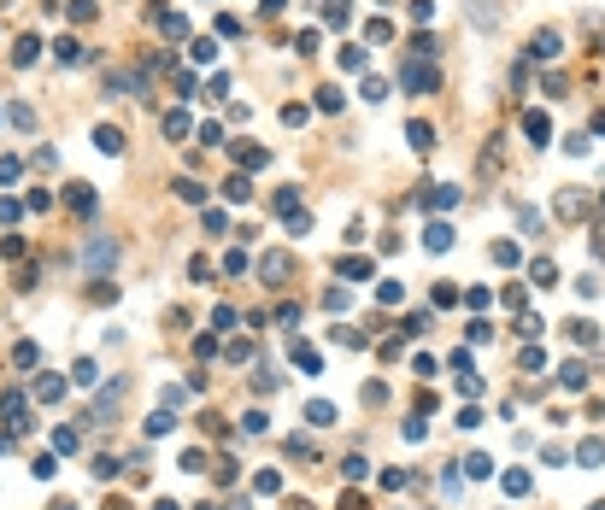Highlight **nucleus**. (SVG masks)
<instances>
[{
	"instance_id": "6e6552de",
	"label": "nucleus",
	"mask_w": 605,
	"mask_h": 510,
	"mask_svg": "<svg viewBox=\"0 0 605 510\" xmlns=\"http://www.w3.org/2000/svg\"><path fill=\"white\" fill-rule=\"evenodd\" d=\"M576 464L582 469H599L605 464V440H582V446H576Z\"/></svg>"
},
{
	"instance_id": "5701e85b",
	"label": "nucleus",
	"mask_w": 605,
	"mask_h": 510,
	"mask_svg": "<svg viewBox=\"0 0 605 510\" xmlns=\"http://www.w3.org/2000/svg\"><path fill=\"white\" fill-rule=\"evenodd\" d=\"M36 399H47V405L65 399V382H59V375H41V382H36Z\"/></svg>"
},
{
	"instance_id": "3c124183",
	"label": "nucleus",
	"mask_w": 605,
	"mask_h": 510,
	"mask_svg": "<svg viewBox=\"0 0 605 510\" xmlns=\"http://www.w3.org/2000/svg\"><path fill=\"white\" fill-rule=\"evenodd\" d=\"M341 510H365V499H358V492H347V499H341Z\"/></svg>"
},
{
	"instance_id": "39448f33",
	"label": "nucleus",
	"mask_w": 605,
	"mask_h": 510,
	"mask_svg": "<svg viewBox=\"0 0 605 510\" xmlns=\"http://www.w3.org/2000/svg\"><path fill=\"white\" fill-rule=\"evenodd\" d=\"M335 276H347V282H365V276H376V264H370V258H341V264H335Z\"/></svg>"
},
{
	"instance_id": "a18cd8bd",
	"label": "nucleus",
	"mask_w": 605,
	"mask_h": 510,
	"mask_svg": "<svg viewBox=\"0 0 605 510\" xmlns=\"http://www.w3.org/2000/svg\"><path fill=\"white\" fill-rule=\"evenodd\" d=\"M253 487H259V492H276V487H282V475H276V469H259Z\"/></svg>"
},
{
	"instance_id": "a211bd4d",
	"label": "nucleus",
	"mask_w": 605,
	"mask_h": 510,
	"mask_svg": "<svg viewBox=\"0 0 605 510\" xmlns=\"http://www.w3.org/2000/svg\"><path fill=\"white\" fill-rule=\"evenodd\" d=\"M235 159L247 164V170H259V164H271V153H265V147H253V141H241V147H235Z\"/></svg>"
},
{
	"instance_id": "ea45409f",
	"label": "nucleus",
	"mask_w": 605,
	"mask_h": 510,
	"mask_svg": "<svg viewBox=\"0 0 605 510\" xmlns=\"http://www.w3.org/2000/svg\"><path fill=\"white\" fill-rule=\"evenodd\" d=\"M517 364H523V370H541L547 358H541V347H523V352H517Z\"/></svg>"
},
{
	"instance_id": "7ed1b4c3",
	"label": "nucleus",
	"mask_w": 605,
	"mask_h": 510,
	"mask_svg": "<svg viewBox=\"0 0 605 510\" xmlns=\"http://www.w3.org/2000/svg\"><path fill=\"white\" fill-rule=\"evenodd\" d=\"M118 399H124V382H112V387L100 393V399L89 405V417H94V422H112V417H118Z\"/></svg>"
},
{
	"instance_id": "0eeeda50",
	"label": "nucleus",
	"mask_w": 605,
	"mask_h": 510,
	"mask_svg": "<svg viewBox=\"0 0 605 510\" xmlns=\"http://www.w3.org/2000/svg\"><path fill=\"white\" fill-rule=\"evenodd\" d=\"M405 141H412V153H435V129L429 123H405Z\"/></svg>"
},
{
	"instance_id": "8fccbe9b",
	"label": "nucleus",
	"mask_w": 605,
	"mask_h": 510,
	"mask_svg": "<svg viewBox=\"0 0 605 510\" xmlns=\"http://www.w3.org/2000/svg\"><path fill=\"white\" fill-rule=\"evenodd\" d=\"M18 217H24V206H18V200H0V223H18Z\"/></svg>"
},
{
	"instance_id": "423d86ee",
	"label": "nucleus",
	"mask_w": 605,
	"mask_h": 510,
	"mask_svg": "<svg viewBox=\"0 0 605 510\" xmlns=\"http://www.w3.org/2000/svg\"><path fill=\"white\" fill-rule=\"evenodd\" d=\"M559 47H564V36H559V29H541L529 53H535V59H559Z\"/></svg>"
},
{
	"instance_id": "864d4df0",
	"label": "nucleus",
	"mask_w": 605,
	"mask_h": 510,
	"mask_svg": "<svg viewBox=\"0 0 605 510\" xmlns=\"http://www.w3.org/2000/svg\"><path fill=\"white\" fill-rule=\"evenodd\" d=\"M276 6H288V0H265V12H276Z\"/></svg>"
},
{
	"instance_id": "bb28decb",
	"label": "nucleus",
	"mask_w": 605,
	"mask_h": 510,
	"mask_svg": "<svg viewBox=\"0 0 605 510\" xmlns=\"http://www.w3.org/2000/svg\"><path fill=\"white\" fill-rule=\"evenodd\" d=\"M176 469H183V475H200V469H206V452H194V446H188L183 457H176Z\"/></svg>"
},
{
	"instance_id": "b1692460",
	"label": "nucleus",
	"mask_w": 605,
	"mask_h": 510,
	"mask_svg": "<svg viewBox=\"0 0 605 510\" xmlns=\"http://www.w3.org/2000/svg\"><path fill=\"white\" fill-rule=\"evenodd\" d=\"M523 129H529V141H547V112H523Z\"/></svg>"
},
{
	"instance_id": "473e14b6",
	"label": "nucleus",
	"mask_w": 605,
	"mask_h": 510,
	"mask_svg": "<svg viewBox=\"0 0 605 510\" xmlns=\"http://www.w3.org/2000/svg\"><path fill=\"white\" fill-rule=\"evenodd\" d=\"M453 200H459V188H453V182H441V188H429V206L441 211V206H453Z\"/></svg>"
},
{
	"instance_id": "f704fd0d",
	"label": "nucleus",
	"mask_w": 605,
	"mask_h": 510,
	"mask_svg": "<svg viewBox=\"0 0 605 510\" xmlns=\"http://www.w3.org/2000/svg\"><path fill=\"white\" fill-rule=\"evenodd\" d=\"M429 323H435V317H429V311H412V317H405L400 328H405V335H423V328H429Z\"/></svg>"
},
{
	"instance_id": "49530a36",
	"label": "nucleus",
	"mask_w": 605,
	"mask_h": 510,
	"mask_svg": "<svg viewBox=\"0 0 605 510\" xmlns=\"http://www.w3.org/2000/svg\"><path fill=\"white\" fill-rule=\"evenodd\" d=\"M318 112H341V94L335 88H318Z\"/></svg>"
},
{
	"instance_id": "c9c22d12",
	"label": "nucleus",
	"mask_w": 605,
	"mask_h": 510,
	"mask_svg": "<svg viewBox=\"0 0 605 510\" xmlns=\"http://www.w3.org/2000/svg\"><path fill=\"white\" fill-rule=\"evenodd\" d=\"M505 492H512V499H523V492H529V475L512 469V475H505Z\"/></svg>"
},
{
	"instance_id": "ddd939ff",
	"label": "nucleus",
	"mask_w": 605,
	"mask_h": 510,
	"mask_svg": "<svg viewBox=\"0 0 605 510\" xmlns=\"http://www.w3.org/2000/svg\"><path fill=\"white\" fill-rule=\"evenodd\" d=\"M559 217H587V200H582L576 188H564V194H559Z\"/></svg>"
},
{
	"instance_id": "de8ad7c7",
	"label": "nucleus",
	"mask_w": 605,
	"mask_h": 510,
	"mask_svg": "<svg viewBox=\"0 0 605 510\" xmlns=\"http://www.w3.org/2000/svg\"><path fill=\"white\" fill-rule=\"evenodd\" d=\"M53 446L59 452H77V429H53Z\"/></svg>"
},
{
	"instance_id": "79ce46f5",
	"label": "nucleus",
	"mask_w": 605,
	"mask_h": 510,
	"mask_svg": "<svg viewBox=\"0 0 605 510\" xmlns=\"http://www.w3.org/2000/svg\"><path fill=\"white\" fill-rule=\"evenodd\" d=\"M253 358V340H230V364H247Z\"/></svg>"
},
{
	"instance_id": "c756f323",
	"label": "nucleus",
	"mask_w": 605,
	"mask_h": 510,
	"mask_svg": "<svg viewBox=\"0 0 605 510\" xmlns=\"http://www.w3.org/2000/svg\"><path fill=\"white\" fill-rule=\"evenodd\" d=\"M176 200H188V206H200V200H206V188H200V182H188V176H183V182H176Z\"/></svg>"
},
{
	"instance_id": "6ab92c4d",
	"label": "nucleus",
	"mask_w": 605,
	"mask_h": 510,
	"mask_svg": "<svg viewBox=\"0 0 605 510\" xmlns=\"http://www.w3.org/2000/svg\"><path fill=\"white\" fill-rule=\"evenodd\" d=\"M12 59H18V65H36V59H41V41H36V36H18V47H12Z\"/></svg>"
},
{
	"instance_id": "dca6fc26",
	"label": "nucleus",
	"mask_w": 605,
	"mask_h": 510,
	"mask_svg": "<svg viewBox=\"0 0 605 510\" xmlns=\"http://www.w3.org/2000/svg\"><path fill=\"white\" fill-rule=\"evenodd\" d=\"M529 276H535V288H552V282H559V264H552V258H535Z\"/></svg>"
},
{
	"instance_id": "4468645a",
	"label": "nucleus",
	"mask_w": 605,
	"mask_h": 510,
	"mask_svg": "<svg viewBox=\"0 0 605 510\" xmlns=\"http://www.w3.org/2000/svg\"><path fill=\"white\" fill-rule=\"evenodd\" d=\"M94 206H100V200H94V188H89V182H77V188H71V211H77V217H89Z\"/></svg>"
},
{
	"instance_id": "20e7f679",
	"label": "nucleus",
	"mask_w": 605,
	"mask_h": 510,
	"mask_svg": "<svg viewBox=\"0 0 605 510\" xmlns=\"http://www.w3.org/2000/svg\"><path fill=\"white\" fill-rule=\"evenodd\" d=\"M259 282H271V288L288 282V258L282 253H265V258H259Z\"/></svg>"
},
{
	"instance_id": "2eb2a0df",
	"label": "nucleus",
	"mask_w": 605,
	"mask_h": 510,
	"mask_svg": "<svg viewBox=\"0 0 605 510\" xmlns=\"http://www.w3.org/2000/svg\"><path fill=\"white\" fill-rule=\"evenodd\" d=\"M0 410H6V422H12V429H24V393H6V399H0Z\"/></svg>"
},
{
	"instance_id": "4be33fe9",
	"label": "nucleus",
	"mask_w": 605,
	"mask_h": 510,
	"mask_svg": "<svg viewBox=\"0 0 605 510\" xmlns=\"http://www.w3.org/2000/svg\"><path fill=\"white\" fill-rule=\"evenodd\" d=\"M71 382H77V387H94V382H100V370H94V358H77Z\"/></svg>"
},
{
	"instance_id": "9d476101",
	"label": "nucleus",
	"mask_w": 605,
	"mask_h": 510,
	"mask_svg": "<svg viewBox=\"0 0 605 510\" xmlns=\"http://www.w3.org/2000/svg\"><path fill=\"white\" fill-rule=\"evenodd\" d=\"M423 246H429V253H447V246H453V229L447 223H429V229H423Z\"/></svg>"
},
{
	"instance_id": "6e6d98bb",
	"label": "nucleus",
	"mask_w": 605,
	"mask_h": 510,
	"mask_svg": "<svg viewBox=\"0 0 605 510\" xmlns=\"http://www.w3.org/2000/svg\"><path fill=\"white\" fill-rule=\"evenodd\" d=\"M599 200H605V194H599Z\"/></svg>"
},
{
	"instance_id": "a19ab883",
	"label": "nucleus",
	"mask_w": 605,
	"mask_h": 510,
	"mask_svg": "<svg viewBox=\"0 0 605 510\" xmlns=\"http://www.w3.org/2000/svg\"><path fill=\"white\" fill-rule=\"evenodd\" d=\"M388 36H394V29H388V24H382V18H370V29H365V41H376V47H382V41H388Z\"/></svg>"
},
{
	"instance_id": "58836bf2",
	"label": "nucleus",
	"mask_w": 605,
	"mask_h": 510,
	"mask_svg": "<svg viewBox=\"0 0 605 510\" xmlns=\"http://www.w3.org/2000/svg\"><path fill=\"white\" fill-rule=\"evenodd\" d=\"M171 422H176L171 410H159V417H147V434H171Z\"/></svg>"
},
{
	"instance_id": "4c0bfd02",
	"label": "nucleus",
	"mask_w": 605,
	"mask_h": 510,
	"mask_svg": "<svg viewBox=\"0 0 605 510\" xmlns=\"http://www.w3.org/2000/svg\"><path fill=\"white\" fill-rule=\"evenodd\" d=\"M570 335H576L582 347H594V340H599V328H594V323H570Z\"/></svg>"
},
{
	"instance_id": "1a4fd4ad",
	"label": "nucleus",
	"mask_w": 605,
	"mask_h": 510,
	"mask_svg": "<svg viewBox=\"0 0 605 510\" xmlns=\"http://www.w3.org/2000/svg\"><path fill=\"white\" fill-rule=\"evenodd\" d=\"M94 147H100V153H124V129L100 123V129H94Z\"/></svg>"
},
{
	"instance_id": "c03bdc74",
	"label": "nucleus",
	"mask_w": 605,
	"mask_h": 510,
	"mask_svg": "<svg viewBox=\"0 0 605 510\" xmlns=\"http://www.w3.org/2000/svg\"><path fill=\"white\" fill-rule=\"evenodd\" d=\"M435 47H441V41L429 36V29H417V36H412V53H435Z\"/></svg>"
},
{
	"instance_id": "f257e3e1",
	"label": "nucleus",
	"mask_w": 605,
	"mask_h": 510,
	"mask_svg": "<svg viewBox=\"0 0 605 510\" xmlns=\"http://www.w3.org/2000/svg\"><path fill=\"white\" fill-rule=\"evenodd\" d=\"M400 82H405V94H435L441 88V71H435V65H405V71H400Z\"/></svg>"
},
{
	"instance_id": "37998d69",
	"label": "nucleus",
	"mask_w": 605,
	"mask_h": 510,
	"mask_svg": "<svg viewBox=\"0 0 605 510\" xmlns=\"http://www.w3.org/2000/svg\"><path fill=\"white\" fill-rule=\"evenodd\" d=\"M53 475H59V464H53V452H47V457H36V481H53Z\"/></svg>"
},
{
	"instance_id": "412c9836",
	"label": "nucleus",
	"mask_w": 605,
	"mask_h": 510,
	"mask_svg": "<svg viewBox=\"0 0 605 510\" xmlns=\"http://www.w3.org/2000/svg\"><path fill=\"white\" fill-rule=\"evenodd\" d=\"M223 200H253V182H247V176H230V182H223Z\"/></svg>"
},
{
	"instance_id": "cd10ccee",
	"label": "nucleus",
	"mask_w": 605,
	"mask_h": 510,
	"mask_svg": "<svg viewBox=\"0 0 605 510\" xmlns=\"http://www.w3.org/2000/svg\"><path fill=\"white\" fill-rule=\"evenodd\" d=\"M341 475H347V481H365L370 464H365V457H341Z\"/></svg>"
},
{
	"instance_id": "7c9ffc66",
	"label": "nucleus",
	"mask_w": 605,
	"mask_h": 510,
	"mask_svg": "<svg viewBox=\"0 0 605 510\" xmlns=\"http://www.w3.org/2000/svg\"><path fill=\"white\" fill-rule=\"evenodd\" d=\"M12 364H18V370H36V347H30V340H18V347H12Z\"/></svg>"
},
{
	"instance_id": "72a5a7b5",
	"label": "nucleus",
	"mask_w": 605,
	"mask_h": 510,
	"mask_svg": "<svg viewBox=\"0 0 605 510\" xmlns=\"http://www.w3.org/2000/svg\"><path fill=\"white\" fill-rule=\"evenodd\" d=\"M494 264H505V270L517 264V246H512V241H494Z\"/></svg>"
},
{
	"instance_id": "09e8293b",
	"label": "nucleus",
	"mask_w": 605,
	"mask_h": 510,
	"mask_svg": "<svg viewBox=\"0 0 605 510\" xmlns=\"http://www.w3.org/2000/svg\"><path fill=\"white\" fill-rule=\"evenodd\" d=\"M412 18H417V24H429V18H435V0H412Z\"/></svg>"
},
{
	"instance_id": "a878e982",
	"label": "nucleus",
	"mask_w": 605,
	"mask_h": 510,
	"mask_svg": "<svg viewBox=\"0 0 605 510\" xmlns=\"http://www.w3.org/2000/svg\"><path fill=\"white\" fill-rule=\"evenodd\" d=\"M159 24H165V36H171V41H183V36H188V18H183V12H165Z\"/></svg>"
},
{
	"instance_id": "aec40b11",
	"label": "nucleus",
	"mask_w": 605,
	"mask_h": 510,
	"mask_svg": "<svg viewBox=\"0 0 605 510\" xmlns=\"http://www.w3.org/2000/svg\"><path fill=\"white\" fill-rule=\"evenodd\" d=\"M559 382H564L570 393H582V387H587V364H564V370H559Z\"/></svg>"
},
{
	"instance_id": "f8f14e48",
	"label": "nucleus",
	"mask_w": 605,
	"mask_h": 510,
	"mask_svg": "<svg viewBox=\"0 0 605 510\" xmlns=\"http://www.w3.org/2000/svg\"><path fill=\"white\" fill-rule=\"evenodd\" d=\"M165 141H188V112H165Z\"/></svg>"
},
{
	"instance_id": "9b49d317",
	"label": "nucleus",
	"mask_w": 605,
	"mask_h": 510,
	"mask_svg": "<svg viewBox=\"0 0 605 510\" xmlns=\"http://www.w3.org/2000/svg\"><path fill=\"white\" fill-rule=\"evenodd\" d=\"M306 422H312V429H335V405L312 399V405H306Z\"/></svg>"
},
{
	"instance_id": "c85d7f7f",
	"label": "nucleus",
	"mask_w": 605,
	"mask_h": 510,
	"mask_svg": "<svg viewBox=\"0 0 605 510\" xmlns=\"http://www.w3.org/2000/svg\"><path fill=\"white\" fill-rule=\"evenodd\" d=\"M358 94L376 106V100H388V82H382V76H365V88H358Z\"/></svg>"
},
{
	"instance_id": "2f4dec72",
	"label": "nucleus",
	"mask_w": 605,
	"mask_h": 510,
	"mask_svg": "<svg viewBox=\"0 0 605 510\" xmlns=\"http://www.w3.org/2000/svg\"><path fill=\"white\" fill-rule=\"evenodd\" d=\"M294 364H300V370H306V375H318V364H323V358H318V352H312V347H294Z\"/></svg>"
},
{
	"instance_id": "603ef678",
	"label": "nucleus",
	"mask_w": 605,
	"mask_h": 510,
	"mask_svg": "<svg viewBox=\"0 0 605 510\" xmlns=\"http://www.w3.org/2000/svg\"><path fill=\"white\" fill-rule=\"evenodd\" d=\"M153 510H183V504H171V499H159V504H153Z\"/></svg>"
},
{
	"instance_id": "f03ea898",
	"label": "nucleus",
	"mask_w": 605,
	"mask_h": 510,
	"mask_svg": "<svg viewBox=\"0 0 605 510\" xmlns=\"http://www.w3.org/2000/svg\"><path fill=\"white\" fill-rule=\"evenodd\" d=\"M83 264H89L94 276H106V270H112V241H106V235H89V246H83Z\"/></svg>"
},
{
	"instance_id": "393cba45",
	"label": "nucleus",
	"mask_w": 605,
	"mask_h": 510,
	"mask_svg": "<svg viewBox=\"0 0 605 510\" xmlns=\"http://www.w3.org/2000/svg\"><path fill=\"white\" fill-rule=\"evenodd\" d=\"M347 12H353L347 0H330V6H323V24H330V29H341V24H347Z\"/></svg>"
},
{
	"instance_id": "e433bc0d",
	"label": "nucleus",
	"mask_w": 605,
	"mask_h": 510,
	"mask_svg": "<svg viewBox=\"0 0 605 510\" xmlns=\"http://www.w3.org/2000/svg\"><path fill=\"white\" fill-rule=\"evenodd\" d=\"M288 235H312V217H306V211H288Z\"/></svg>"
},
{
	"instance_id": "f3484780",
	"label": "nucleus",
	"mask_w": 605,
	"mask_h": 510,
	"mask_svg": "<svg viewBox=\"0 0 605 510\" xmlns=\"http://www.w3.org/2000/svg\"><path fill=\"white\" fill-rule=\"evenodd\" d=\"M464 475H470V481H482V475H494V457H488V452H470V457H464Z\"/></svg>"
},
{
	"instance_id": "5fc2aeb1",
	"label": "nucleus",
	"mask_w": 605,
	"mask_h": 510,
	"mask_svg": "<svg viewBox=\"0 0 605 510\" xmlns=\"http://www.w3.org/2000/svg\"><path fill=\"white\" fill-rule=\"evenodd\" d=\"M0 446H6V434H0Z\"/></svg>"
}]
</instances>
